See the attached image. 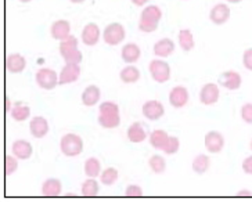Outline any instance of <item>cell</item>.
<instances>
[{
	"label": "cell",
	"instance_id": "6da1fadb",
	"mask_svg": "<svg viewBox=\"0 0 252 202\" xmlns=\"http://www.w3.org/2000/svg\"><path fill=\"white\" fill-rule=\"evenodd\" d=\"M98 123L105 129H114L119 126L121 116H119L118 104L112 101H104L98 107Z\"/></svg>",
	"mask_w": 252,
	"mask_h": 202
},
{
	"label": "cell",
	"instance_id": "7a4b0ae2",
	"mask_svg": "<svg viewBox=\"0 0 252 202\" xmlns=\"http://www.w3.org/2000/svg\"><path fill=\"white\" fill-rule=\"evenodd\" d=\"M162 11L158 6H147L141 11L140 23H139V29L146 33H151L158 28V24L161 21Z\"/></svg>",
	"mask_w": 252,
	"mask_h": 202
},
{
	"label": "cell",
	"instance_id": "3957f363",
	"mask_svg": "<svg viewBox=\"0 0 252 202\" xmlns=\"http://www.w3.org/2000/svg\"><path fill=\"white\" fill-rule=\"evenodd\" d=\"M60 54L67 64H79L83 58L82 52L78 49V39L69 36L60 43Z\"/></svg>",
	"mask_w": 252,
	"mask_h": 202
},
{
	"label": "cell",
	"instance_id": "277c9868",
	"mask_svg": "<svg viewBox=\"0 0 252 202\" xmlns=\"http://www.w3.org/2000/svg\"><path fill=\"white\" fill-rule=\"evenodd\" d=\"M60 150L65 157H78L83 151V140L81 136L67 133L60 140Z\"/></svg>",
	"mask_w": 252,
	"mask_h": 202
},
{
	"label": "cell",
	"instance_id": "5b68a950",
	"mask_svg": "<svg viewBox=\"0 0 252 202\" xmlns=\"http://www.w3.org/2000/svg\"><path fill=\"white\" fill-rule=\"evenodd\" d=\"M150 74L153 76V79L158 83H165L169 81L171 78V67L166 61L161 58H156L149 64Z\"/></svg>",
	"mask_w": 252,
	"mask_h": 202
},
{
	"label": "cell",
	"instance_id": "8992f818",
	"mask_svg": "<svg viewBox=\"0 0 252 202\" xmlns=\"http://www.w3.org/2000/svg\"><path fill=\"white\" fill-rule=\"evenodd\" d=\"M35 79H36L37 86L45 90H52L59 85V74L54 69H50V68L37 69Z\"/></svg>",
	"mask_w": 252,
	"mask_h": 202
},
{
	"label": "cell",
	"instance_id": "52a82bcc",
	"mask_svg": "<svg viewBox=\"0 0 252 202\" xmlns=\"http://www.w3.org/2000/svg\"><path fill=\"white\" fill-rule=\"evenodd\" d=\"M125 28L119 23H112L105 27L103 32V39L107 45L117 46L125 39Z\"/></svg>",
	"mask_w": 252,
	"mask_h": 202
},
{
	"label": "cell",
	"instance_id": "ba28073f",
	"mask_svg": "<svg viewBox=\"0 0 252 202\" xmlns=\"http://www.w3.org/2000/svg\"><path fill=\"white\" fill-rule=\"evenodd\" d=\"M219 86L216 83H207L202 86L200 91V100L202 104L205 105H214L219 100Z\"/></svg>",
	"mask_w": 252,
	"mask_h": 202
},
{
	"label": "cell",
	"instance_id": "9c48e42d",
	"mask_svg": "<svg viewBox=\"0 0 252 202\" xmlns=\"http://www.w3.org/2000/svg\"><path fill=\"white\" fill-rule=\"evenodd\" d=\"M141 111H143V115L149 120H157L159 119V118H162L163 114H165V108H163V105L159 101L150 100V101H146L143 104Z\"/></svg>",
	"mask_w": 252,
	"mask_h": 202
},
{
	"label": "cell",
	"instance_id": "30bf717a",
	"mask_svg": "<svg viewBox=\"0 0 252 202\" xmlns=\"http://www.w3.org/2000/svg\"><path fill=\"white\" fill-rule=\"evenodd\" d=\"M81 76V67L79 64H65V67L61 69L59 75L60 85H68V83L76 82Z\"/></svg>",
	"mask_w": 252,
	"mask_h": 202
},
{
	"label": "cell",
	"instance_id": "8fae6325",
	"mask_svg": "<svg viewBox=\"0 0 252 202\" xmlns=\"http://www.w3.org/2000/svg\"><path fill=\"white\" fill-rule=\"evenodd\" d=\"M205 148H207L209 152H212V154H218V152H220L223 150V147H224V137L222 136V133H219V132H209L205 136Z\"/></svg>",
	"mask_w": 252,
	"mask_h": 202
},
{
	"label": "cell",
	"instance_id": "7c38bea8",
	"mask_svg": "<svg viewBox=\"0 0 252 202\" xmlns=\"http://www.w3.org/2000/svg\"><path fill=\"white\" fill-rule=\"evenodd\" d=\"M209 18L215 25H223L224 23H227V20L230 18L229 6L224 3H219V4L214 6L209 13Z\"/></svg>",
	"mask_w": 252,
	"mask_h": 202
},
{
	"label": "cell",
	"instance_id": "4fadbf2b",
	"mask_svg": "<svg viewBox=\"0 0 252 202\" xmlns=\"http://www.w3.org/2000/svg\"><path fill=\"white\" fill-rule=\"evenodd\" d=\"M219 85L224 89L237 90L241 86V75L236 71H224L219 76Z\"/></svg>",
	"mask_w": 252,
	"mask_h": 202
},
{
	"label": "cell",
	"instance_id": "5bb4252c",
	"mask_svg": "<svg viewBox=\"0 0 252 202\" xmlns=\"http://www.w3.org/2000/svg\"><path fill=\"white\" fill-rule=\"evenodd\" d=\"M31 135L36 139H43L49 133V123L43 116H33L30 122Z\"/></svg>",
	"mask_w": 252,
	"mask_h": 202
},
{
	"label": "cell",
	"instance_id": "9a60e30c",
	"mask_svg": "<svg viewBox=\"0 0 252 202\" xmlns=\"http://www.w3.org/2000/svg\"><path fill=\"white\" fill-rule=\"evenodd\" d=\"M169 103L175 108H182L189 103V91L183 86H176L169 93Z\"/></svg>",
	"mask_w": 252,
	"mask_h": 202
},
{
	"label": "cell",
	"instance_id": "2e32d148",
	"mask_svg": "<svg viewBox=\"0 0 252 202\" xmlns=\"http://www.w3.org/2000/svg\"><path fill=\"white\" fill-rule=\"evenodd\" d=\"M50 32H52L53 39L61 42V40H65L71 36V25L65 20H59V21L53 23Z\"/></svg>",
	"mask_w": 252,
	"mask_h": 202
},
{
	"label": "cell",
	"instance_id": "e0dca14e",
	"mask_svg": "<svg viewBox=\"0 0 252 202\" xmlns=\"http://www.w3.org/2000/svg\"><path fill=\"white\" fill-rule=\"evenodd\" d=\"M100 35H101V32H100V28L96 24H88L82 29V42L86 46H94L97 45Z\"/></svg>",
	"mask_w": 252,
	"mask_h": 202
},
{
	"label": "cell",
	"instance_id": "ac0fdd59",
	"mask_svg": "<svg viewBox=\"0 0 252 202\" xmlns=\"http://www.w3.org/2000/svg\"><path fill=\"white\" fill-rule=\"evenodd\" d=\"M11 152H13V155L17 157L18 159H30L32 157V145H31V143H28L27 140H15L13 143V145H11Z\"/></svg>",
	"mask_w": 252,
	"mask_h": 202
},
{
	"label": "cell",
	"instance_id": "d6986e66",
	"mask_svg": "<svg viewBox=\"0 0 252 202\" xmlns=\"http://www.w3.org/2000/svg\"><path fill=\"white\" fill-rule=\"evenodd\" d=\"M27 67V60L21 54H10L6 58V68L11 74H20Z\"/></svg>",
	"mask_w": 252,
	"mask_h": 202
},
{
	"label": "cell",
	"instance_id": "ffe728a7",
	"mask_svg": "<svg viewBox=\"0 0 252 202\" xmlns=\"http://www.w3.org/2000/svg\"><path fill=\"white\" fill-rule=\"evenodd\" d=\"M173 52H175V43L169 38L159 39L154 45V54H156L157 57H159V58L169 57Z\"/></svg>",
	"mask_w": 252,
	"mask_h": 202
},
{
	"label": "cell",
	"instance_id": "44dd1931",
	"mask_svg": "<svg viewBox=\"0 0 252 202\" xmlns=\"http://www.w3.org/2000/svg\"><path fill=\"white\" fill-rule=\"evenodd\" d=\"M100 96H101L100 89L97 87L96 85H90L82 93V103L86 107H93V105H96L98 103Z\"/></svg>",
	"mask_w": 252,
	"mask_h": 202
},
{
	"label": "cell",
	"instance_id": "7402d4cb",
	"mask_svg": "<svg viewBox=\"0 0 252 202\" xmlns=\"http://www.w3.org/2000/svg\"><path fill=\"white\" fill-rule=\"evenodd\" d=\"M127 139L134 144L143 143L147 139V132H146V129L143 127L140 122H134L129 126V129H127Z\"/></svg>",
	"mask_w": 252,
	"mask_h": 202
},
{
	"label": "cell",
	"instance_id": "603a6c76",
	"mask_svg": "<svg viewBox=\"0 0 252 202\" xmlns=\"http://www.w3.org/2000/svg\"><path fill=\"white\" fill-rule=\"evenodd\" d=\"M121 56H122V60L127 62V64H133L136 61L140 58L141 50L139 46L136 43H127L122 47V52H121Z\"/></svg>",
	"mask_w": 252,
	"mask_h": 202
},
{
	"label": "cell",
	"instance_id": "cb8c5ba5",
	"mask_svg": "<svg viewBox=\"0 0 252 202\" xmlns=\"http://www.w3.org/2000/svg\"><path fill=\"white\" fill-rule=\"evenodd\" d=\"M63 191V184L59 179H47L42 186V194L45 197H59Z\"/></svg>",
	"mask_w": 252,
	"mask_h": 202
},
{
	"label": "cell",
	"instance_id": "d4e9b609",
	"mask_svg": "<svg viewBox=\"0 0 252 202\" xmlns=\"http://www.w3.org/2000/svg\"><path fill=\"white\" fill-rule=\"evenodd\" d=\"M11 118L17 122H24L30 118L31 115V108L28 105H25L24 103H15L10 111Z\"/></svg>",
	"mask_w": 252,
	"mask_h": 202
},
{
	"label": "cell",
	"instance_id": "484cf974",
	"mask_svg": "<svg viewBox=\"0 0 252 202\" xmlns=\"http://www.w3.org/2000/svg\"><path fill=\"white\" fill-rule=\"evenodd\" d=\"M168 139H169V135L165 130L157 129L150 135V144L157 150H162L163 145L168 142Z\"/></svg>",
	"mask_w": 252,
	"mask_h": 202
},
{
	"label": "cell",
	"instance_id": "4316f807",
	"mask_svg": "<svg viewBox=\"0 0 252 202\" xmlns=\"http://www.w3.org/2000/svg\"><path fill=\"white\" fill-rule=\"evenodd\" d=\"M179 45L185 50L190 52L194 49V36L190 29H180L179 30Z\"/></svg>",
	"mask_w": 252,
	"mask_h": 202
},
{
	"label": "cell",
	"instance_id": "83f0119b",
	"mask_svg": "<svg viewBox=\"0 0 252 202\" xmlns=\"http://www.w3.org/2000/svg\"><path fill=\"white\" fill-rule=\"evenodd\" d=\"M119 78H121V81H122V82L134 83L140 79V71H139L136 67L129 65V67H125L122 71H121Z\"/></svg>",
	"mask_w": 252,
	"mask_h": 202
},
{
	"label": "cell",
	"instance_id": "f1b7e54d",
	"mask_svg": "<svg viewBox=\"0 0 252 202\" xmlns=\"http://www.w3.org/2000/svg\"><path fill=\"white\" fill-rule=\"evenodd\" d=\"M85 173L88 177H97L101 174V164L97 158H89L86 162H85Z\"/></svg>",
	"mask_w": 252,
	"mask_h": 202
},
{
	"label": "cell",
	"instance_id": "f546056e",
	"mask_svg": "<svg viewBox=\"0 0 252 202\" xmlns=\"http://www.w3.org/2000/svg\"><path fill=\"white\" fill-rule=\"evenodd\" d=\"M193 171L195 173H198V174H202V173H205L209 169V166H211V159L208 155H197V157L193 159Z\"/></svg>",
	"mask_w": 252,
	"mask_h": 202
},
{
	"label": "cell",
	"instance_id": "4dcf8cb0",
	"mask_svg": "<svg viewBox=\"0 0 252 202\" xmlns=\"http://www.w3.org/2000/svg\"><path fill=\"white\" fill-rule=\"evenodd\" d=\"M98 183L93 177L82 183V195L88 198H94L98 195Z\"/></svg>",
	"mask_w": 252,
	"mask_h": 202
},
{
	"label": "cell",
	"instance_id": "1f68e13d",
	"mask_svg": "<svg viewBox=\"0 0 252 202\" xmlns=\"http://www.w3.org/2000/svg\"><path fill=\"white\" fill-rule=\"evenodd\" d=\"M149 166L153 172L157 173V174H161L166 169V161L161 155H153L149 159Z\"/></svg>",
	"mask_w": 252,
	"mask_h": 202
},
{
	"label": "cell",
	"instance_id": "d6a6232c",
	"mask_svg": "<svg viewBox=\"0 0 252 202\" xmlns=\"http://www.w3.org/2000/svg\"><path fill=\"white\" fill-rule=\"evenodd\" d=\"M119 177V173L118 171L115 169V168H107L105 171L101 172L100 174V180H101V183L105 184V186H112Z\"/></svg>",
	"mask_w": 252,
	"mask_h": 202
},
{
	"label": "cell",
	"instance_id": "836d02e7",
	"mask_svg": "<svg viewBox=\"0 0 252 202\" xmlns=\"http://www.w3.org/2000/svg\"><path fill=\"white\" fill-rule=\"evenodd\" d=\"M180 148V142H179L178 137H175V136H169V139H168V142L166 144L163 145L162 151L165 154H168V155H172V154H176Z\"/></svg>",
	"mask_w": 252,
	"mask_h": 202
},
{
	"label": "cell",
	"instance_id": "e575fe53",
	"mask_svg": "<svg viewBox=\"0 0 252 202\" xmlns=\"http://www.w3.org/2000/svg\"><path fill=\"white\" fill-rule=\"evenodd\" d=\"M18 158L11 157V155H7L4 158V176H11L13 173L18 169Z\"/></svg>",
	"mask_w": 252,
	"mask_h": 202
},
{
	"label": "cell",
	"instance_id": "d590c367",
	"mask_svg": "<svg viewBox=\"0 0 252 202\" xmlns=\"http://www.w3.org/2000/svg\"><path fill=\"white\" fill-rule=\"evenodd\" d=\"M241 118L244 122L252 125V104L251 103H247L241 107Z\"/></svg>",
	"mask_w": 252,
	"mask_h": 202
},
{
	"label": "cell",
	"instance_id": "8d00e7d4",
	"mask_svg": "<svg viewBox=\"0 0 252 202\" xmlns=\"http://www.w3.org/2000/svg\"><path fill=\"white\" fill-rule=\"evenodd\" d=\"M126 197H129V198H140V197H143V190H141V187L134 186V184L127 186V188H126Z\"/></svg>",
	"mask_w": 252,
	"mask_h": 202
},
{
	"label": "cell",
	"instance_id": "74e56055",
	"mask_svg": "<svg viewBox=\"0 0 252 202\" xmlns=\"http://www.w3.org/2000/svg\"><path fill=\"white\" fill-rule=\"evenodd\" d=\"M243 64L248 71H252V47L247 49L243 54Z\"/></svg>",
	"mask_w": 252,
	"mask_h": 202
},
{
	"label": "cell",
	"instance_id": "f35d334b",
	"mask_svg": "<svg viewBox=\"0 0 252 202\" xmlns=\"http://www.w3.org/2000/svg\"><path fill=\"white\" fill-rule=\"evenodd\" d=\"M243 171L247 174H252V157L245 158L244 162H243Z\"/></svg>",
	"mask_w": 252,
	"mask_h": 202
},
{
	"label": "cell",
	"instance_id": "ab89813d",
	"mask_svg": "<svg viewBox=\"0 0 252 202\" xmlns=\"http://www.w3.org/2000/svg\"><path fill=\"white\" fill-rule=\"evenodd\" d=\"M237 197H241V198H250L252 197L251 191H248V190H241V191H238Z\"/></svg>",
	"mask_w": 252,
	"mask_h": 202
},
{
	"label": "cell",
	"instance_id": "60d3db41",
	"mask_svg": "<svg viewBox=\"0 0 252 202\" xmlns=\"http://www.w3.org/2000/svg\"><path fill=\"white\" fill-rule=\"evenodd\" d=\"M11 108H13V105H11V101H10V98H6L4 100V111L8 113V111H11Z\"/></svg>",
	"mask_w": 252,
	"mask_h": 202
},
{
	"label": "cell",
	"instance_id": "b9f144b4",
	"mask_svg": "<svg viewBox=\"0 0 252 202\" xmlns=\"http://www.w3.org/2000/svg\"><path fill=\"white\" fill-rule=\"evenodd\" d=\"M149 0H132V3L136 4V6H144Z\"/></svg>",
	"mask_w": 252,
	"mask_h": 202
},
{
	"label": "cell",
	"instance_id": "7bdbcfd3",
	"mask_svg": "<svg viewBox=\"0 0 252 202\" xmlns=\"http://www.w3.org/2000/svg\"><path fill=\"white\" fill-rule=\"evenodd\" d=\"M71 3H76V4H79V3H83L85 0H69Z\"/></svg>",
	"mask_w": 252,
	"mask_h": 202
},
{
	"label": "cell",
	"instance_id": "ee69618b",
	"mask_svg": "<svg viewBox=\"0 0 252 202\" xmlns=\"http://www.w3.org/2000/svg\"><path fill=\"white\" fill-rule=\"evenodd\" d=\"M227 1H229V3H240L241 0H227Z\"/></svg>",
	"mask_w": 252,
	"mask_h": 202
},
{
	"label": "cell",
	"instance_id": "f6af8a7d",
	"mask_svg": "<svg viewBox=\"0 0 252 202\" xmlns=\"http://www.w3.org/2000/svg\"><path fill=\"white\" fill-rule=\"evenodd\" d=\"M20 1H23V3H28V1H31V0H20Z\"/></svg>",
	"mask_w": 252,
	"mask_h": 202
},
{
	"label": "cell",
	"instance_id": "bcb514c9",
	"mask_svg": "<svg viewBox=\"0 0 252 202\" xmlns=\"http://www.w3.org/2000/svg\"><path fill=\"white\" fill-rule=\"evenodd\" d=\"M251 150H252V140H251Z\"/></svg>",
	"mask_w": 252,
	"mask_h": 202
}]
</instances>
